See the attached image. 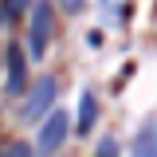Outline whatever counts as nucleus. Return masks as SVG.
I'll use <instances>...</instances> for the list:
<instances>
[{
  "mask_svg": "<svg viewBox=\"0 0 157 157\" xmlns=\"http://www.w3.org/2000/svg\"><path fill=\"white\" fill-rule=\"evenodd\" d=\"M59 4H63V12H78V8H82L86 0H59Z\"/></svg>",
  "mask_w": 157,
  "mask_h": 157,
  "instance_id": "obj_10",
  "label": "nucleus"
},
{
  "mask_svg": "<svg viewBox=\"0 0 157 157\" xmlns=\"http://www.w3.org/2000/svg\"><path fill=\"white\" fill-rule=\"evenodd\" d=\"M126 4H130V0H102V12H106L110 20H118L122 12H126Z\"/></svg>",
  "mask_w": 157,
  "mask_h": 157,
  "instance_id": "obj_6",
  "label": "nucleus"
},
{
  "mask_svg": "<svg viewBox=\"0 0 157 157\" xmlns=\"http://www.w3.org/2000/svg\"><path fill=\"white\" fill-rule=\"evenodd\" d=\"M94 114H98V102H94V94L86 90L82 102H78V134H86V130L94 126Z\"/></svg>",
  "mask_w": 157,
  "mask_h": 157,
  "instance_id": "obj_5",
  "label": "nucleus"
},
{
  "mask_svg": "<svg viewBox=\"0 0 157 157\" xmlns=\"http://www.w3.org/2000/svg\"><path fill=\"white\" fill-rule=\"evenodd\" d=\"M63 137H67V114L55 110V114L43 118V126H39V149L43 153H55L59 145H63Z\"/></svg>",
  "mask_w": 157,
  "mask_h": 157,
  "instance_id": "obj_3",
  "label": "nucleus"
},
{
  "mask_svg": "<svg viewBox=\"0 0 157 157\" xmlns=\"http://www.w3.org/2000/svg\"><path fill=\"white\" fill-rule=\"evenodd\" d=\"M8 90H12V94L24 90V55H20L16 43L8 47Z\"/></svg>",
  "mask_w": 157,
  "mask_h": 157,
  "instance_id": "obj_4",
  "label": "nucleus"
},
{
  "mask_svg": "<svg viewBox=\"0 0 157 157\" xmlns=\"http://www.w3.org/2000/svg\"><path fill=\"white\" fill-rule=\"evenodd\" d=\"M51 24H55L51 4H47V0L32 4V55H43V47H47V39H51Z\"/></svg>",
  "mask_w": 157,
  "mask_h": 157,
  "instance_id": "obj_2",
  "label": "nucleus"
},
{
  "mask_svg": "<svg viewBox=\"0 0 157 157\" xmlns=\"http://www.w3.org/2000/svg\"><path fill=\"white\" fill-rule=\"evenodd\" d=\"M4 157H32V145H24V141H16V145H12V149H8Z\"/></svg>",
  "mask_w": 157,
  "mask_h": 157,
  "instance_id": "obj_9",
  "label": "nucleus"
},
{
  "mask_svg": "<svg viewBox=\"0 0 157 157\" xmlns=\"http://www.w3.org/2000/svg\"><path fill=\"white\" fill-rule=\"evenodd\" d=\"M134 157H157V149H137Z\"/></svg>",
  "mask_w": 157,
  "mask_h": 157,
  "instance_id": "obj_11",
  "label": "nucleus"
},
{
  "mask_svg": "<svg viewBox=\"0 0 157 157\" xmlns=\"http://www.w3.org/2000/svg\"><path fill=\"white\" fill-rule=\"evenodd\" d=\"M51 102H55V78L43 75L36 86H32V94H28V102H24V110H20V114L28 118V122H39V118L47 114V106H51Z\"/></svg>",
  "mask_w": 157,
  "mask_h": 157,
  "instance_id": "obj_1",
  "label": "nucleus"
},
{
  "mask_svg": "<svg viewBox=\"0 0 157 157\" xmlns=\"http://www.w3.org/2000/svg\"><path fill=\"white\" fill-rule=\"evenodd\" d=\"M24 8H28L24 0H4V8H0V20H12V16H20Z\"/></svg>",
  "mask_w": 157,
  "mask_h": 157,
  "instance_id": "obj_7",
  "label": "nucleus"
},
{
  "mask_svg": "<svg viewBox=\"0 0 157 157\" xmlns=\"http://www.w3.org/2000/svg\"><path fill=\"white\" fill-rule=\"evenodd\" d=\"M118 153V141L114 137H102V141H98V157H114Z\"/></svg>",
  "mask_w": 157,
  "mask_h": 157,
  "instance_id": "obj_8",
  "label": "nucleus"
}]
</instances>
